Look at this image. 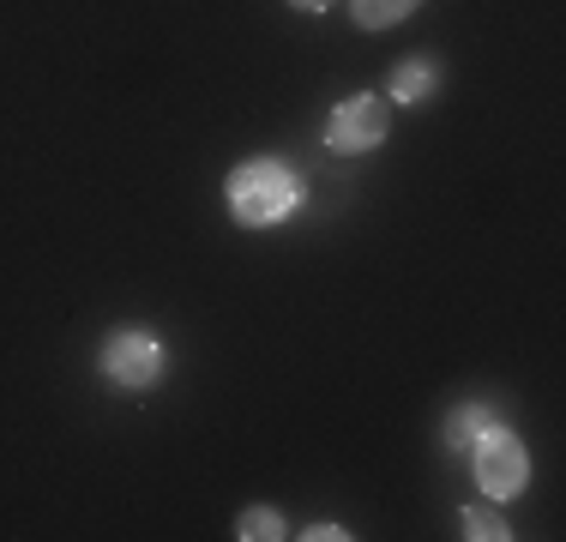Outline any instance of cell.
<instances>
[{
  "mask_svg": "<svg viewBox=\"0 0 566 542\" xmlns=\"http://www.w3.org/2000/svg\"><path fill=\"white\" fill-rule=\"evenodd\" d=\"M223 194H229V217L241 229H272L302 206V175L277 157H253L241 169H229Z\"/></svg>",
  "mask_w": 566,
  "mask_h": 542,
  "instance_id": "cell-1",
  "label": "cell"
},
{
  "mask_svg": "<svg viewBox=\"0 0 566 542\" xmlns=\"http://www.w3.org/2000/svg\"><path fill=\"white\" fill-rule=\"evenodd\" d=\"M97 368L120 392H151L164 379V337L145 332V325H120V332H109V344H103Z\"/></svg>",
  "mask_w": 566,
  "mask_h": 542,
  "instance_id": "cell-2",
  "label": "cell"
},
{
  "mask_svg": "<svg viewBox=\"0 0 566 542\" xmlns=\"http://www.w3.org/2000/svg\"><path fill=\"white\" fill-rule=\"evenodd\" d=\"M476 452V482H482V500H518L531 488V452H524L518 434L506 428H482V440L470 446Z\"/></svg>",
  "mask_w": 566,
  "mask_h": 542,
  "instance_id": "cell-3",
  "label": "cell"
},
{
  "mask_svg": "<svg viewBox=\"0 0 566 542\" xmlns=\"http://www.w3.org/2000/svg\"><path fill=\"white\" fill-rule=\"evenodd\" d=\"M386 133H392V108H386V97H349L332 108V121H326V145L332 152H374V145H386Z\"/></svg>",
  "mask_w": 566,
  "mask_h": 542,
  "instance_id": "cell-4",
  "label": "cell"
},
{
  "mask_svg": "<svg viewBox=\"0 0 566 542\" xmlns=\"http://www.w3.org/2000/svg\"><path fill=\"white\" fill-rule=\"evenodd\" d=\"M434 91H440V66L434 61H403L392 73V103H403V108L428 103Z\"/></svg>",
  "mask_w": 566,
  "mask_h": 542,
  "instance_id": "cell-5",
  "label": "cell"
},
{
  "mask_svg": "<svg viewBox=\"0 0 566 542\" xmlns=\"http://www.w3.org/2000/svg\"><path fill=\"white\" fill-rule=\"evenodd\" d=\"M494 423L489 404H458V410L447 416V452H470V446L482 440V428Z\"/></svg>",
  "mask_w": 566,
  "mask_h": 542,
  "instance_id": "cell-6",
  "label": "cell"
},
{
  "mask_svg": "<svg viewBox=\"0 0 566 542\" xmlns=\"http://www.w3.org/2000/svg\"><path fill=\"white\" fill-rule=\"evenodd\" d=\"M416 7H422V0H349V19H356L361 31H392V24H403Z\"/></svg>",
  "mask_w": 566,
  "mask_h": 542,
  "instance_id": "cell-7",
  "label": "cell"
},
{
  "mask_svg": "<svg viewBox=\"0 0 566 542\" xmlns=\"http://www.w3.org/2000/svg\"><path fill=\"white\" fill-rule=\"evenodd\" d=\"M235 536L241 542H277V536H290V531H283V512L277 507H248L235 519Z\"/></svg>",
  "mask_w": 566,
  "mask_h": 542,
  "instance_id": "cell-8",
  "label": "cell"
},
{
  "mask_svg": "<svg viewBox=\"0 0 566 542\" xmlns=\"http://www.w3.org/2000/svg\"><path fill=\"white\" fill-rule=\"evenodd\" d=\"M464 536H470V542H506L512 524H506L494 507H482V500H476V507H464Z\"/></svg>",
  "mask_w": 566,
  "mask_h": 542,
  "instance_id": "cell-9",
  "label": "cell"
},
{
  "mask_svg": "<svg viewBox=\"0 0 566 542\" xmlns=\"http://www.w3.org/2000/svg\"><path fill=\"white\" fill-rule=\"evenodd\" d=\"M307 542H344L349 531H344V524H314V531H302Z\"/></svg>",
  "mask_w": 566,
  "mask_h": 542,
  "instance_id": "cell-10",
  "label": "cell"
},
{
  "mask_svg": "<svg viewBox=\"0 0 566 542\" xmlns=\"http://www.w3.org/2000/svg\"><path fill=\"white\" fill-rule=\"evenodd\" d=\"M295 12H332V0H290Z\"/></svg>",
  "mask_w": 566,
  "mask_h": 542,
  "instance_id": "cell-11",
  "label": "cell"
}]
</instances>
